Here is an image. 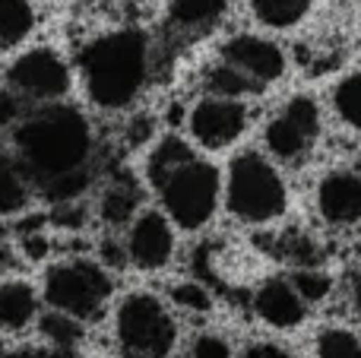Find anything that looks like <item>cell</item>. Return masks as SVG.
<instances>
[{"label":"cell","mask_w":361,"mask_h":358,"mask_svg":"<svg viewBox=\"0 0 361 358\" xmlns=\"http://www.w3.org/2000/svg\"><path fill=\"white\" fill-rule=\"evenodd\" d=\"M13 149L29 175L44 184L63 171L86 168L92 156V127L82 111L48 101L16 121Z\"/></svg>","instance_id":"cell-1"},{"label":"cell","mask_w":361,"mask_h":358,"mask_svg":"<svg viewBox=\"0 0 361 358\" xmlns=\"http://www.w3.org/2000/svg\"><path fill=\"white\" fill-rule=\"evenodd\" d=\"M76 70L95 108L124 111L149 80V38L137 29L105 32L80 48Z\"/></svg>","instance_id":"cell-2"},{"label":"cell","mask_w":361,"mask_h":358,"mask_svg":"<svg viewBox=\"0 0 361 358\" xmlns=\"http://www.w3.org/2000/svg\"><path fill=\"white\" fill-rule=\"evenodd\" d=\"M225 209L241 226H269L288 209V184L269 156L244 149L225 168Z\"/></svg>","instance_id":"cell-3"},{"label":"cell","mask_w":361,"mask_h":358,"mask_svg":"<svg viewBox=\"0 0 361 358\" xmlns=\"http://www.w3.org/2000/svg\"><path fill=\"white\" fill-rule=\"evenodd\" d=\"M162 209L180 232H203L219 213L222 203V175L212 162L193 152L190 159L178 162L171 171L152 181Z\"/></svg>","instance_id":"cell-4"},{"label":"cell","mask_w":361,"mask_h":358,"mask_svg":"<svg viewBox=\"0 0 361 358\" xmlns=\"http://www.w3.org/2000/svg\"><path fill=\"white\" fill-rule=\"evenodd\" d=\"M114 295L111 270L102 260L67 257L44 273V302L48 308L67 311L80 321H102Z\"/></svg>","instance_id":"cell-5"},{"label":"cell","mask_w":361,"mask_h":358,"mask_svg":"<svg viewBox=\"0 0 361 358\" xmlns=\"http://www.w3.org/2000/svg\"><path fill=\"white\" fill-rule=\"evenodd\" d=\"M114 342L124 355L162 358L178 346V321L152 292H130L114 308Z\"/></svg>","instance_id":"cell-6"},{"label":"cell","mask_w":361,"mask_h":358,"mask_svg":"<svg viewBox=\"0 0 361 358\" xmlns=\"http://www.w3.org/2000/svg\"><path fill=\"white\" fill-rule=\"evenodd\" d=\"M4 82L10 92H16L23 101H35V105H48V101H61L73 86V70H70L67 57L61 51L48 48H32L23 51L16 61H10L4 73Z\"/></svg>","instance_id":"cell-7"},{"label":"cell","mask_w":361,"mask_h":358,"mask_svg":"<svg viewBox=\"0 0 361 358\" xmlns=\"http://www.w3.org/2000/svg\"><path fill=\"white\" fill-rule=\"evenodd\" d=\"M320 130H324V114L314 95H292L263 127V146L276 162H298L314 149Z\"/></svg>","instance_id":"cell-8"},{"label":"cell","mask_w":361,"mask_h":358,"mask_svg":"<svg viewBox=\"0 0 361 358\" xmlns=\"http://www.w3.org/2000/svg\"><path fill=\"white\" fill-rule=\"evenodd\" d=\"M250 127V108L244 99H228V95H206L187 114V130L197 146L206 152L231 149Z\"/></svg>","instance_id":"cell-9"},{"label":"cell","mask_w":361,"mask_h":358,"mask_svg":"<svg viewBox=\"0 0 361 358\" xmlns=\"http://www.w3.org/2000/svg\"><path fill=\"white\" fill-rule=\"evenodd\" d=\"M175 222L165 209H140L127 226V254H130L133 270L149 273V276L169 270L175 260Z\"/></svg>","instance_id":"cell-10"},{"label":"cell","mask_w":361,"mask_h":358,"mask_svg":"<svg viewBox=\"0 0 361 358\" xmlns=\"http://www.w3.org/2000/svg\"><path fill=\"white\" fill-rule=\"evenodd\" d=\"M314 209L330 228L361 226V175L355 168H330L314 187Z\"/></svg>","instance_id":"cell-11"},{"label":"cell","mask_w":361,"mask_h":358,"mask_svg":"<svg viewBox=\"0 0 361 358\" xmlns=\"http://www.w3.org/2000/svg\"><path fill=\"white\" fill-rule=\"evenodd\" d=\"M222 57L231 61L235 67H241L244 73H250L260 86H269V82H279L288 70V57L273 38L263 35H250V32H241V35H231L228 42L222 44Z\"/></svg>","instance_id":"cell-12"},{"label":"cell","mask_w":361,"mask_h":358,"mask_svg":"<svg viewBox=\"0 0 361 358\" xmlns=\"http://www.w3.org/2000/svg\"><path fill=\"white\" fill-rule=\"evenodd\" d=\"M254 314L269 330H298L307 321V302L295 289L292 279H267L254 292Z\"/></svg>","instance_id":"cell-13"},{"label":"cell","mask_w":361,"mask_h":358,"mask_svg":"<svg viewBox=\"0 0 361 358\" xmlns=\"http://www.w3.org/2000/svg\"><path fill=\"white\" fill-rule=\"evenodd\" d=\"M38 321V292L25 279L0 283V330L4 333H25Z\"/></svg>","instance_id":"cell-14"},{"label":"cell","mask_w":361,"mask_h":358,"mask_svg":"<svg viewBox=\"0 0 361 358\" xmlns=\"http://www.w3.org/2000/svg\"><path fill=\"white\" fill-rule=\"evenodd\" d=\"M140 203H143V187L130 175H121L102 190L99 216L108 228H127L133 222V216L143 209Z\"/></svg>","instance_id":"cell-15"},{"label":"cell","mask_w":361,"mask_h":358,"mask_svg":"<svg viewBox=\"0 0 361 358\" xmlns=\"http://www.w3.org/2000/svg\"><path fill=\"white\" fill-rule=\"evenodd\" d=\"M38 333H42L44 346L57 358H67L80 352L82 342H86V321L67 314V311L51 308L48 314L38 317Z\"/></svg>","instance_id":"cell-16"},{"label":"cell","mask_w":361,"mask_h":358,"mask_svg":"<svg viewBox=\"0 0 361 358\" xmlns=\"http://www.w3.org/2000/svg\"><path fill=\"white\" fill-rule=\"evenodd\" d=\"M228 13V0H169V25L175 32H206Z\"/></svg>","instance_id":"cell-17"},{"label":"cell","mask_w":361,"mask_h":358,"mask_svg":"<svg viewBox=\"0 0 361 358\" xmlns=\"http://www.w3.org/2000/svg\"><path fill=\"white\" fill-rule=\"evenodd\" d=\"M32 203V175L19 159L0 156V219L25 213Z\"/></svg>","instance_id":"cell-18"},{"label":"cell","mask_w":361,"mask_h":358,"mask_svg":"<svg viewBox=\"0 0 361 358\" xmlns=\"http://www.w3.org/2000/svg\"><path fill=\"white\" fill-rule=\"evenodd\" d=\"M35 23L38 16L32 0H0V54H10L29 42Z\"/></svg>","instance_id":"cell-19"},{"label":"cell","mask_w":361,"mask_h":358,"mask_svg":"<svg viewBox=\"0 0 361 358\" xmlns=\"http://www.w3.org/2000/svg\"><path fill=\"white\" fill-rule=\"evenodd\" d=\"M314 0H250V13L263 29L286 32L295 29L298 23H305V16L311 13Z\"/></svg>","instance_id":"cell-20"},{"label":"cell","mask_w":361,"mask_h":358,"mask_svg":"<svg viewBox=\"0 0 361 358\" xmlns=\"http://www.w3.org/2000/svg\"><path fill=\"white\" fill-rule=\"evenodd\" d=\"M206 89H209L212 95H228V99H247V95H257L260 92V82L254 80L250 73H244L241 67H235L231 61L216 63V67H209V73H206Z\"/></svg>","instance_id":"cell-21"},{"label":"cell","mask_w":361,"mask_h":358,"mask_svg":"<svg viewBox=\"0 0 361 358\" xmlns=\"http://www.w3.org/2000/svg\"><path fill=\"white\" fill-rule=\"evenodd\" d=\"M330 101H333V111H336V118L343 121L345 127H352V130H361V70H352V73H345L343 80L333 86Z\"/></svg>","instance_id":"cell-22"},{"label":"cell","mask_w":361,"mask_h":358,"mask_svg":"<svg viewBox=\"0 0 361 358\" xmlns=\"http://www.w3.org/2000/svg\"><path fill=\"white\" fill-rule=\"evenodd\" d=\"M314 352L320 358H361V336L349 327H324L314 340Z\"/></svg>","instance_id":"cell-23"},{"label":"cell","mask_w":361,"mask_h":358,"mask_svg":"<svg viewBox=\"0 0 361 358\" xmlns=\"http://www.w3.org/2000/svg\"><path fill=\"white\" fill-rule=\"evenodd\" d=\"M92 187V175L89 168H73V171H63V175H54L42 184L44 197L51 203H67V200H82L86 190Z\"/></svg>","instance_id":"cell-24"},{"label":"cell","mask_w":361,"mask_h":358,"mask_svg":"<svg viewBox=\"0 0 361 358\" xmlns=\"http://www.w3.org/2000/svg\"><path fill=\"white\" fill-rule=\"evenodd\" d=\"M292 283H295V289L301 292V298H305L307 304L326 302V298L333 295V285H336L330 273L317 270V266H295Z\"/></svg>","instance_id":"cell-25"},{"label":"cell","mask_w":361,"mask_h":358,"mask_svg":"<svg viewBox=\"0 0 361 358\" xmlns=\"http://www.w3.org/2000/svg\"><path fill=\"white\" fill-rule=\"evenodd\" d=\"M171 304H178L180 311H190V314H209L212 311V295L203 283L197 279H187V283L171 285Z\"/></svg>","instance_id":"cell-26"},{"label":"cell","mask_w":361,"mask_h":358,"mask_svg":"<svg viewBox=\"0 0 361 358\" xmlns=\"http://www.w3.org/2000/svg\"><path fill=\"white\" fill-rule=\"evenodd\" d=\"M89 222V209L82 200H67V203H54L51 209V226L61 232H82Z\"/></svg>","instance_id":"cell-27"},{"label":"cell","mask_w":361,"mask_h":358,"mask_svg":"<svg viewBox=\"0 0 361 358\" xmlns=\"http://www.w3.org/2000/svg\"><path fill=\"white\" fill-rule=\"evenodd\" d=\"M187 355L193 358H228L231 355V342L219 333H200L190 340V349Z\"/></svg>","instance_id":"cell-28"},{"label":"cell","mask_w":361,"mask_h":358,"mask_svg":"<svg viewBox=\"0 0 361 358\" xmlns=\"http://www.w3.org/2000/svg\"><path fill=\"white\" fill-rule=\"evenodd\" d=\"M99 260L108 266V270H124L130 264V254H127V241H118V238H105L99 245Z\"/></svg>","instance_id":"cell-29"},{"label":"cell","mask_w":361,"mask_h":358,"mask_svg":"<svg viewBox=\"0 0 361 358\" xmlns=\"http://www.w3.org/2000/svg\"><path fill=\"white\" fill-rule=\"evenodd\" d=\"M23 254L32 260V264H42L44 257L51 254V241L44 235V228H35V232H25L23 235Z\"/></svg>","instance_id":"cell-30"},{"label":"cell","mask_w":361,"mask_h":358,"mask_svg":"<svg viewBox=\"0 0 361 358\" xmlns=\"http://www.w3.org/2000/svg\"><path fill=\"white\" fill-rule=\"evenodd\" d=\"M156 133V118L152 114H137V118L127 124V143L130 146H146Z\"/></svg>","instance_id":"cell-31"},{"label":"cell","mask_w":361,"mask_h":358,"mask_svg":"<svg viewBox=\"0 0 361 358\" xmlns=\"http://www.w3.org/2000/svg\"><path fill=\"white\" fill-rule=\"evenodd\" d=\"M286 346H279V342H250L247 349H244V358H288Z\"/></svg>","instance_id":"cell-32"},{"label":"cell","mask_w":361,"mask_h":358,"mask_svg":"<svg viewBox=\"0 0 361 358\" xmlns=\"http://www.w3.org/2000/svg\"><path fill=\"white\" fill-rule=\"evenodd\" d=\"M352 302H355V311H358V317H361V273L355 276V285H352Z\"/></svg>","instance_id":"cell-33"},{"label":"cell","mask_w":361,"mask_h":358,"mask_svg":"<svg viewBox=\"0 0 361 358\" xmlns=\"http://www.w3.org/2000/svg\"><path fill=\"white\" fill-rule=\"evenodd\" d=\"M6 355V340H4V330H0V358Z\"/></svg>","instance_id":"cell-34"}]
</instances>
